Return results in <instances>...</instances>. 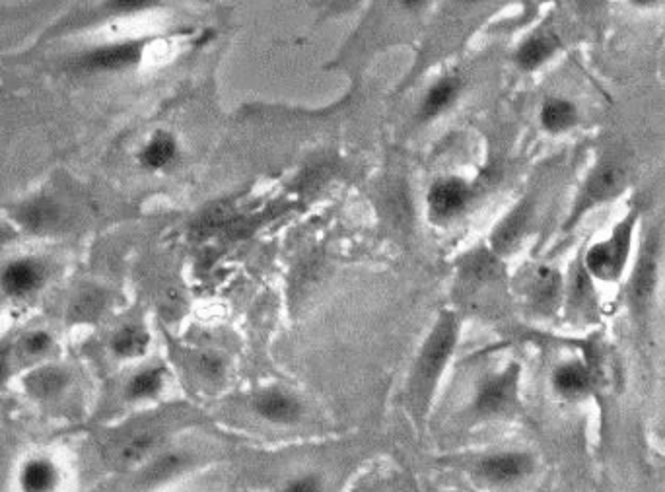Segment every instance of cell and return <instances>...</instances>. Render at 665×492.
Masks as SVG:
<instances>
[{"label":"cell","instance_id":"5b68a950","mask_svg":"<svg viewBox=\"0 0 665 492\" xmlns=\"http://www.w3.org/2000/svg\"><path fill=\"white\" fill-rule=\"evenodd\" d=\"M531 469H533V459L527 454H518V452L485 457L479 465L481 475L494 485H512L524 479L525 475H529Z\"/></svg>","mask_w":665,"mask_h":492},{"label":"cell","instance_id":"8fae6325","mask_svg":"<svg viewBox=\"0 0 665 492\" xmlns=\"http://www.w3.org/2000/svg\"><path fill=\"white\" fill-rule=\"evenodd\" d=\"M656 281V244H648L642 251L638 267L634 271L632 284H630V302L636 308H642L654 288Z\"/></svg>","mask_w":665,"mask_h":492},{"label":"cell","instance_id":"d6986e66","mask_svg":"<svg viewBox=\"0 0 665 492\" xmlns=\"http://www.w3.org/2000/svg\"><path fill=\"white\" fill-rule=\"evenodd\" d=\"M57 218H59V209L47 199L34 201L20 212V220L28 228H34V230H43V228L53 226L57 222Z\"/></svg>","mask_w":665,"mask_h":492},{"label":"cell","instance_id":"83f0119b","mask_svg":"<svg viewBox=\"0 0 665 492\" xmlns=\"http://www.w3.org/2000/svg\"><path fill=\"white\" fill-rule=\"evenodd\" d=\"M10 374V351L6 347H0V386L8 380Z\"/></svg>","mask_w":665,"mask_h":492},{"label":"cell","instance_id":"e0dca14e","mask_svg":"<svg viewBox=\"0 0 665 492\" xmlns=\"http://www.w3.org/2000/svg\"><path fill=\"white\" fill-rule=\"evenodd\" d=\"M557 47L555 37L539 36L525 41L522 49L518 51V63L525 71L539 67Z\"/></svg>","mask_w":665,"mask_h":492},{"label":"cell","instance_id":"484cf974","mask_svg":"<svg viewBox=\"0 0 665 492\" xmlns=\"http://www.w3.org/2000/svg\"><path fill=\"white\" fill-rule=\"evenodd\" d=\"M280 492H323V485L315 475H306V477L292 481Z\"/></svg>","mask_w":665,"mask_h":492},{"label":"cell","instance_id":"6da1fadb","mask_svg":"<svg viewBox=\"0 0 665 492\" xmlns=\"http://www.w3.org/2000/svg\"><path fill=\"white\" fill-rule=\"evenodd\" d=\"M630 224H632L630 220L623 222L615 230V234L611 236L609 242L597 244L590 249L588 269H590V273H594L595 277L613 281L623 271L627 255H629L630 232H632Z\"/></svg>","mask_w":665,"mask_h":492},{"label":"cell","instance_id":"ba28073f","mask_svg":"<svg viewBox=\"0 0 665 492\" xmlns=\"http://www.w3.org/2000/svg\"><path fill=\"white\" fill-rule=\"evenodd\" d=\"M41 281H43V269L30 259L10 263L0 277L4 292L14 298L28 296L41 284Z\"/></svg>","mask_w":665,"mask_h":492},{"label":"cell","instance_id":"7a4b0ae2","mask_svg":"<svg viewBox=\"0 0 665 492\" xmlns=\"http://www.w3.org/2000/svg\"><path fill=\"white\" fill-rule=\"evenodd\" d=\"M455 345V325L452 319H446L438 325V329L432 333L428 345L420 356L419 378L420 382L432 384L438 374L444 370V364L448 356L452 354Z\"/></svg>","mask_w":665,"mask_h":492},{"label":"cell","instance_id":"3957f363","mask_svg":"<svg viewBox=\"0 0 665 492\" xmlns=\"http://www.w3.org/2000/svg\"><path fill=\"white\" fill-rule=\"evenodd\" d=\"M63 471L51 457L35 456L26 459L16 475L18 492H59Z\"/></svg>","mask_w":665,"mask_h":492},{"label":"cell","instance_id":"30bf717a","mask_svg":"<svg viewBox=\"0 0 665 492\" xmlns=\"http://www.w3.org/2000/svg\"><path fill=\"white\" fill-rule=\"evenodd\" d=\"M469 197L467 185L459 179H444L432 185L430 193H428V201L432 211L436 212L438 216H452L457 211L463 209L465 201Z\"/></svg>","mask_w":665,"mask_h":492},{"label":"cell","instance_id":"2e32d148","mask_svg":"<svg viewBox=\"0 0 665 492\" xmlns=\"http://www.w3.org/2000/svg\"><path fill=\"white\" fill-rule=\"evenodd\" d=\"M146 347H148V333L137 325L123 327L121 331H117V335L111 341L113 352L123 358L140 356V354H144Z\"/></svg>","mask_w":665,"mask_h":492},{"label":"cell","instance_id":"5bb4252c","mask_svg":"<svg viewBox=\"0 0 665 492\" xmlns=\"http://www.w3.org/2000/svg\"><path fill=\"white\" fill-rule=\"evenodd\" d=\"M560 277L551 269H539L531 282V298L537 308L551 310L559 298Z\"/></svg>","mask_w":665,"mask_h":492},{"label":"cell","instance_id":"9a60e30c","mask_svg":"<svg viewBox=\"0 0 665 492\" xmlns=\"http://www.w3.org/2000/svg\"><path fill=\"white\" fill-rule=\"evenodd\" d=\"M156 442H158L156 434H152V432H135L119 444L117 459L125 465H135L144 457L152 454V450L156 448Z\"/></svg>","mask_w":665,"mask_h":492},{"label":"cell","instance_id":"8992f818","mask_svg":"<svg viewBox=\"0 0 665 492\" xmlns=\"http://www.w3.org/2000/svg\"><path fill=\"white\" fill-rule=\"evenodd\" d=\"M627 181V174L617 164H603L599 170H595L594 176L590 177L586 191L582 193L580 209L586 211L588 207H594L597 203L615 197Z\"/></svg>","mask_w":665,"mask_h":492},{"label":"cell","instance_id":"603a6c76","mask_svg":"<svg viewBox=\"0 0 665 492\" xmlns=\"http://www.w3.org/2000/svg\"><path fill=\"white\" fill-rule=\"evenodd\" d=\"M162 382H164V372L162 368H152V370H144L137 374L129 386H127V395L131 399H146V397H154L160 389H162Z\"/></svg>","mask_w":665,"mask_h":492},{"label":"cell","instance_id":"7402d4cb","mask_svg":"<svg viewBox=\"0 0 665 492\" xmlns=\"http://www.w3.org/2000/svg\"><path fill=\"white\" fill-rule=\"evenodd\" d=\"M175 156V142L168 135H158L148 142L140 154V160L148 168H162L172 162Z\"/></svg>","mask_w":665,"mask_h":492},{"label":"cell","instance_id":"ac0fdd59","mask_svg":"<svg viewBox=\"0 0 665 492\" xmlns=\"http://www.w3.org/2000/svg\"><path fill=\"white\" fill-rule=\"evenodd\" d=\"M187 459L179 454H168V456L160 457L156 459L142 475L140 483L144 487H154V485H160L168 479L175 477L183 467H185Z\"/></svg>","mask_w":665,"mask_h":492},{"label":"cell","instance_id":"d4e9b609","mask_svg":"<svg viewBox=\"0 0 665 492\" xmlns=\"http://www.w3.org/2000/svg\"><path fill=\"white\" fill-rule=\"evenodd\" d=\"M49 347H51V337L45 331H34L24 341V351L32 354V356L43 354Z\"/></svg>","mask_w":665,"mask_h":492},{"label":"cell","instance_id":"7c38bea8","mask_svg":"<svg viewBox=\"0 0 665 492\" xmlns=\"http://www.w3.org/2000/svg\"><path fill=\"white\" fill-rule=\"evenodd\" d=\"M69 384L67 374L61 368L55 366H45L32 372L26 380L28 391L37 397V399H49L57 397Z\"/></svg>","mask_w":665,"mask_h":492},{"label":"cell","instance_id":"ffe728a7","mask_svg":"<svg viewBox=\"0 0 665 492\" xmlns=\"http://www.w3.org/2000/svg\"><path fill=\"white\" fill-rule=\"evenodd\" d=\"M459 88V82L455 78H446L442 82H438L426 96L424 104H422V115L424 117H432L436 113H440L442 109L452 104L455 92Z\"/></svg>","mask_w":665,"mask_h":492},{"label":"cell","instance_id":"f1b7e54d","mask_svg":"<svg viewBox=\"0 0 665 492\" xmlns=\"http://www.w3.org/2000/svg\"><path fill=\"white\" fill-rule=\"evenodd\" d=\"M115 6H121V8H125V10H135V8L148 6V2H144V0H133V2H117Z\"/></svg>","mask_w":665,"mask_h":492},{"label":"cell","instance_id":"9c48e42d","mask_svg":"<svg viewBox=\"0 0 665 492\" xmlns=\"http://www.w3.org/2000/svg\"><path fill=\"white\" fill-rule=\"evenodd\" d=\"M255 409L263 419L277 424H292L302 415L300 403L282 391L261 393L255 401Z\"/></svg>","mask_w":665,"mask_h":492},{"label":"cell","instance_id":"cb8c5ba5","mask_svg":"<svg viewBox=\"0 0 665 492\" xmlns=\"http://www.w3.org/2000/svg\"><path fill=\"white\" fill-rule=\"evenodd\" d=\"M525 222H527V209H518L500 226L498 234L494 236V244L500 249H506V247L516 244V240L524 232Z\"/></svg>","mask_w":665,"mask_h":492},{"label":"cell","instance_id":"44dd1931","mask_svg":"<svg viewBox=\"0 0 665 492\" xmlns=\"http://www.w3.org/2000/svg\"><path fill=\"white\" fill-rule=\"evenodd\" d=\"M541 119L549 131L559 133V131L568 129L576 121V109L568 102L551 100V102H547V106L543 107Z\"/></svg>","mask_w":665,"mask_h":492},{"label":"cell","instance_id":"4316f807","mask_svg":"<svg viewBox=\"0 0 665 492\" xmlns=\"http://www.w3.org/2000/svg\"><path fill=\"white\" fill-rule=\"evenodd\" d=\"M201 368H203V372H205L207 376H210V378H216V376H220V372H222V362L216 360L214 356H205V358L201 360Z\"/></svg>","mask_w":665,"mask_h":492},{"label":"cell","instance_id":"52a82bcc","mask_svg":"<svg viewBox=\"0 0 665 492\" xmlns=\"http://www.w3.org/2000/svg\"><path fill=\"white\" fill-rule=\"evenodd\" d=\"M142 55V43L131 41V43H117L100 47L84 57V65L90 69H102V71H117L135 65Z\"/></svg>","mask_w":665,"mask_h":492},{"label":"cell","instance_id":"4fadbf2b","mask_svg":"<svg viewBox=\"0 0 665 492\" xmlns=\"http://www.w3.org/2000/svg\"><path fill=\"white\" fill-rule=\"evenodd\" d=\"M555 389L564 397H580L590 387V374L580 364H564L555 372Z\"/></svg>","mask_w":665,"mask_h":492},{"label":"cell","instance_id":"277c9868","mask_svg":"<svg viewBox=\"0 0 665 492\" xmlns=\"http://www.w3.org/2000/svg\"><path fill=\"white\" fill-rule=\"evenodd\" d=\"M516 387H518V366H512L504 374L490 378L481 386L477 395V411L485 415L506 411L516 397Z\"/></svg>","mask_w":665,"mask_h":492}]
</instances>
